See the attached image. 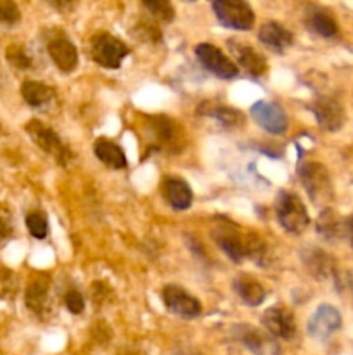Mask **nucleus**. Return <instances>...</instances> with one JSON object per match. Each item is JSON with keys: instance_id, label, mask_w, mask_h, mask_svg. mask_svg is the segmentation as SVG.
Here are the masks:
<instances>
[{"instance_id": "obj_20", "label": "nucleus", "mask_w": 353, "mask_h": 355, "mask_svg": "<svg viewBox=\"0 0 353 355\" xmlns=\"http://www.w3.org/2000/svg\"><path fill=\"white\" fill-rule=\"evenodd\" d=\"M258 38L266 49L282 54L287 47L293 44V33L275 21H266L262 24L258 31Z\"/></svg>"}, {"instance_id": "obj_14", "label": "nucleus", "mask_w": 353, "mask_h": 355, "mask_svg": "<svg viewBox=\"0 0 353 355\" xmlns=\"http://www.w3.org/2000/svg\"><path fill=\"white\" fill-rule=\"evenodd\" d=\"M339 328H341V314L327 304H322L308 321V333L317 340H327Z\"/></svg>"}, {"instance_id": "obj_22", "label": "nucleus", "mask_w": 353, "mask_h": 355, "mask_svg": "<svg viewBox=\"0 0 353 355\" xmlns=\"http://www.w3.org/2000/svg\"><path fill=\"white\" fill-rule=\"evenodd\" d=\"M93 153L97 158L104 163L106 166L113 170H123L128 166L127 156L125 151L116 144V142L109 141L106 137H99L93 144Z\"/></svg>"}, {"instance_id": "obj_15", "label": "nucleus", "mask_w": 353, "mask_h": 355, "mask_svg": "<svg viewBox=\"0 0 353 355\" xmlns=\"http://www.w3.org/2000/svg\"><path fill=\"white\" fill-rule=\"evenodd\" d=\"M234 336L256 355H273L277 352V345L273 342V336L265 335V333L258 331L253 326H235Z\"/></svg>"}, {"instance_id": "obj_11", "label": "nucleus", "mask_w": 353, "mask_h": 355, "mask_svg": "<svg viewBox=\"0 0 353 355\" xmlns=\"http://www.w3.org/2000/svg\"><path fill=\"white\" fill-rule=\"evenodd\" d=\"M251 116L263 130L269 134L279 135L287 130V116L282 106L277 103H269V101H258L253 104Z\"/></svg>"}, {"instance_id": "obj_2", "label": "nucleus", "mask_w": 353, "mask_h": 355, "mask_svg": "<svg viewBox=\"0 0 353 355\" xmlns=\"http://www.w3.org/2000/svg\"><path fill=\"white\" fill-rule=\"evenodd\" d=\"M275 215L284 231L291 234H301L310 224V217L303 201L289 191H282L277 198Z\"/></svg>"}, {"instance_id": "obj_8", "label": "nucleus", "mask_w": 353, "mask_h": 355, "mask_svg": "<svg viewBox=\"0 0 353 355\" xmlns=\"http://www.w3.org/2000/svg\"><path fill=\"white\" fill-rule=\"evenodd\" d=\"M196 55H197V61L201 62L204 69L211 73V75L218 76V78H224V80H230L235 78L239 73L237 66L232 59H228L224 52L220 51L218 47L211 44H199L196 47Z\"/></svg>"}, {"instance_id": "obj_16", "label": "nucleus", "mask_w": 353, "mask_h": 355, "mask_svg": "<svg viewBox=\"0 0 353 355\" xmlns=\"http://www.w3.org/2000/svg\"><path fill=\"white\" fill-rule=\"evenodd\" d=\"M228 47L235 55V61L241 64L242 69H246L249 76L258 78V76L265 75L266 59L260 52H256L251 45L242 44L241 40H228Z\"/></svg>"}, {"instance_id": "obj_29", "label": "nucleus", "mask_w": 353, "mask_h": 355, "mask_svg": "<svg viewBox=\"0 0 353 355\" xmlns=\"http://www.w3.org/2000/svg\"><path fill=\"white\" fill-rule=\"evenodd\" d=\"M26 227L35 239H45L48 234L47 217L42 211H30L26 215Z\"/></svg>"}, {"instance_id": "obj_21", "label": "nucleus", "mask_w": 353, "mask_h": 355, "mask_svg": "<svg viewBox=\"0 0 353 355\" xmlns=\"http://www.w3.org/2000/svg\"><path fill=\"white\" fill-rule=\"evenodd\" d=\"M232 286H234L239 298L246 305H249V307H258V305L263 304L266 297L265 288L260 284V281H256L253 276H248V274H241V276L235 277Z\"/></svg>"}, {"instance_id": "obj_9", "label": "nucleus", "mask_w": 353, "mask_h": 355, "mask_svg": "<svg viewBox=\"0 0 353 355\" xmlns=\"http://www.w3.org/2000/svg\"><path fill=\"white\" fill-rule=\"evenodd\" d=\"M161 298L165 307L168 309L172 314L180 315V318L185 319H194L201 314V304L197 298H194L192 295L187 293L183 288L180 286H165L161 291Z\"/></svg>"}, {"instance_id": "obj_3", "label": "nucleus", "mask_w": 353, "mask_h": 355, "mask_svg": "<svg viewBox=\"0 0 353 355\" xmlns=\"http://www.w3.org/2000/svg\"><path fill=\"white\" fill-rule=\"evenodd\" d=\"M24 130L30 135L31 141L42 149V151L47 153L48 156H54L55 162L61 163L62 166H68L69 162L73 158V153L68 146L62 142V139L52 130L51 127L44 123L40 120H30L24 125Z\"/></svg>"}, {"instance_id": "obj_25", "label": "nucleus", "mask_w": 353, "mask_h": 355, "mask_svg": "<svg viewBox=\"0 0 353 355\" xmlns=\"http://www.w3.org/2000/svg\"><path fill=\"white\" fill-rule=\"evenodd\" d=\"M303 259H305V266L308 267V270H310L314 276L325 277L327 274H331V269H332L331 259H329L325 253H322L318 248L310 250L308 253H305Z\"/></svg>"}, {"instance_id": "obj_23", "label": "nucleus", "mask_w": 353, "mask_h": 355, "mask_svg": "<svg viewBox=\"0 0 353 355\" xmlns=\"http://www.w3.org/2000/svg\"><path fill=\"white\" fill-rule=\"evenodd\" d=\"M197 113L213 118L215 121H218V123L225 128H235L239 127V125H242V121H244V116H242L237 110H232V107H225V106H217V104L213 103L203 104V106L197 110Z\"/></svg>"}, {"instance_id": "obj_26", "label": "nucleus", "mask_w": 353, "mask_h": 355, "mask_svg": "<svg viewBox=\"0 0 353 355\" xmlns=\"http://www.w3.org/2000/svg\"><path fill=\"white\" fill-rule=\"evenodd\" d=\"M6 58L14 68L21 69V71H26V69H30L33 66V58L28 52V49L21 44L9 45L6 51Z\"/></svg>"}, {"instance_id": "obj_18", "label": "nucleus", "mask_w": 353, "mask_h": 355, "mask_svg": "<svg viewBox=\"0 0 353 355\" xmlns=\"http://www.w3.org/2000/svg\"><path fill=\"white\" fill-rule=\"evenodd\" d=\"M161 193L175 210H187L192 205V189L180 177H165L161 182Z\"/></svg>"}, {"instance_id": "obj_1", "label": "nucleus", "mask_w": 353, "mask_h": 355, "mask_svg": "<svg viewBox=\"0 0 353 355\" xmlns=\"http://www.w3.org/2000/svg\"><path fill=\"white\" fill-rule=\"evenodd\" d=\"M213 238L221 252L234 262L253 259L260 266V262H263L266 255V245L258 234L241 231L234 224H220L213 232Z\"/></svg>"}, {"instance_id": "obj_12", "label": "nucleus", "mask_w": 353, "mask_h": 355, "mask_svg": "<svg viewBox=\"0 0 353 355\" xmlns=\"http://www.w3.org/2000/svg\"><path fill=\"white\" fill-rule=\"evenodd\" d=\"M262 322L269 335L273 338L291 340L296 333V321H294L293 312L287 311L286 307H280V305L266 309L263 312Z\"/></svg>"}, {"instance_id": "obj_10", "label": "nucleus", "mask_w": 353, "mask_h": 355, "mask_svg": "<svg viewBox=\"0 0 353 355\" xmlns=\"http://www.w3.org/2000/svg\"><path fill=\"white\" fill-rule=\"evenodd\" d=\"M47 51L62 73H71L78 66L76 47L62 31H51V37L47 38Z\"/></svg>"}, {"instance_id": "obj_28", "label": "nucleus", "mask_w": 353, "mask_h": 355, "mask_svg": "<svg viewBox=\"0 0 353 355\" xmlns=\"http://www.w3.org/2000/svg\"><path fill=\"white\" fill-rule=\"evenodd\" d=\"M142 7H144L152 17L163 21V23H170V21H173V17H175V9H173L172 3L166 2V0H152V2H147V0H145V2H142Z\"/></svg>"}, {"instance_id": "obj_13", "label": "nucleus", "mask_w": 353, "mask_h": 355, "mask_svg": "<svg viewBox=\"0 0 353 355\" xmlns=\"http://www.w3.org/2000/svg\"><path fill=\"white\" fill-rule=\"evenodd\" d=\"M24 300H26V307L33 314L40 318L47 315V312L51 311V277L45 274L33 276L24 293Z\"/></svg>"}, {"instance_id": "obj_34", "label": "nucleus", "mask_w": 353, "mask_h": 355, "mask_svg": "<svg viewBox=\"0 0 353 355\" xmlns=\"http://www.w3.org/2000/svg\"><path fill=\"white\" fill-rule=\"evenodd\" d=\"M345 225H346V232H348V236H350V243H352V246H353V217L348 218V220L345 222Z\"/></svg>"}, {"instance_id": "obj_4", "label": "nucleus", "mask_w": 353, "mask_h": 355, "mask_svg": "<svg viewBox=\"0 0 353 355\" xmlns=\"http://www.w3.org/2000/svg\"><path fill=\"white\" fill-rule=\"evenodd\" d=\"M149 130L152 134L154 144L151 146V151H182L185 144V134L179 121L172 120L168 116H149Z\"/></svg>"}, {"instance_id": "obj_33", "label": "nucleus", "mask_w": 353, "mask_h": 355, "mask_svg": "<svg viewBox=\"0 0 353 355\" xmlns=\"http://www.w3.org/2000/svg\"><path fill=\"white\" fill-rule=\"evenodd\" d=\"M14 234V224L12 217L7 210H0V241L10 239Z\"/></svg>"}, {"instance_id": "obj_27", "label": "nucleus", "mask_w": 353, "mask_h": 355, "mask_svg": "<svg viewBox=\"0 0 353 355\" xmlns=\"http://www.w3.org/2000/svg\"><path fill=\"white\" fill-rule=\"evenodd\" d=\"M317 231L322 238L334 239L336 236L341 234V220H339L331 210H325L324 214L318 217Z\"/></svg>"}, {"instance_id": "obj_19", "label": "nucleus", "mask_w": 353, "mask_h": 355, "mask_svg": "<svg viewBox=\"0 0 353 355\" xmlns=\"http://www.w3.org/2000/svg\"><path fill=\"white\" fill-rule=\"evenodd\" d=\"M21 96L28 106L37 110H48L57 99V94L52 87L37 80H24L21 85Z\"/></svg>"}, {"instance_id": "obj_24", "label": "nucleus", "mask_w": 353, "mask_h": 355, "mask_svg": "<svg viewBox=\"0 0 353 355\" xmlns=\"http://www.w3.org/2000/svg\"><path fill=\"white\" fill-rule=\"evenodd\" d=\"M307 24L311 31H315V33L324 38H332L338 35V23L324 10L315 9L314 12L308 14Z\"/></svg>"}, {"instance_id": "obj_31", "label": "nucleus", "mask_w": 353, "mask_h": 355, "mask_svg": "<svg viewBox=\"0 0 353 355\" xmlns=\"http://www.w3.org/2000/svg\"><path fill=\"white\" fill-rule=\"evenodd\" d=\"M21 19L19 7L10 0H0V24L12 26Z\"/></svg>"}, {"instance_id": "obj_17", "label": "nucleus", "mask_w": 353, "mask_h": 355, "mask_svg": "<svg viewBox=\"0 0 353 355\" xmlns=\"http://www.w3.org/2000/svg\"><path fill=\"white\" fill-rule=\"evenodd\" d=\"M315 118H317L318 125L324 130L334 132L341 128L343 120H345V113H343L341 104L332 97H318L311 106Z\"/></svg>"}, {"instance_id": "obj_6", "label": "nucleus", "mask_w": 353, "mask_h": 355, "mask_svg": "<svg viewBox=\"0 0 353 355\" xmlns=\"http://www.w3.org/2000/svg\"><path fill=\"white\" fill-rule=\"evenodd\" d=\"M298 175H300L303 187L307 189L308 196H310V200L314 203L324 205L327 201H331V179H329V173L324 165L315 162H307L303 165H300Z\"/></svg>"}, {"instance_id": "obj_30", "label": "nucleus", "mask_w": 353, "mask_h": 355, "mask_svg": "<svg viewBox=\"0 0 353 355\" xmlns=\"http://www.w3.org/2000/svg\"><path fill=\"white\" fill-rule=\"evenodd\" d=\"M135 33H137L144 42H154V44L161 42L163 38L161 30H159L154 23H151V21L147 19H142L141 23L135 26Z\"/></svg>"}, {"instance_id": "obj_5", "label": "nucleus", "mask_w": 353, "mask_h": 355, "mask_svg": "<svg viewBox=\"0 0 353 355\" xmlns=\"http://www.w3.org/2000/svg\"><path fill=\"white\" fill-rule=\"evenodd\" d=\"M128 52H130V49L109 33H97L90 40V55L102 68L118 69L128 55Z\"/></svg>"}, {"instance_id": "obj_7", "label": "nucleus", "mask_w": 353, "mask_h": 355, "mask_svg": "<svg viewBox=\"0 0 353 355\" xmlns=\"http://www.w3.org/2000/svg\"><path fill=\"white\" fill-rule=\"evenodd\" d=\"M213 10L220 24L228 30L248 31L255 24V12L249 3L239 0H217L213 2Z\"/></svg>"}, {"instance_id": "obj_32", "label": "nucleus", "mask_w": 353, "mask_h": 355, "mask_svg": "<svg viewBox=\"0 0 353 355\" xmlns=\"http://www.w3.org/2000/svg\"><path fill=\"white\" fill-rule=\"evenodd\" d=\"M64 304H66V309H68V311L75 315L82 314L83 309H85L83 297L80 295V291H76V290H69L68 293L64 295Z\"/></svg>"}]
</instances>
